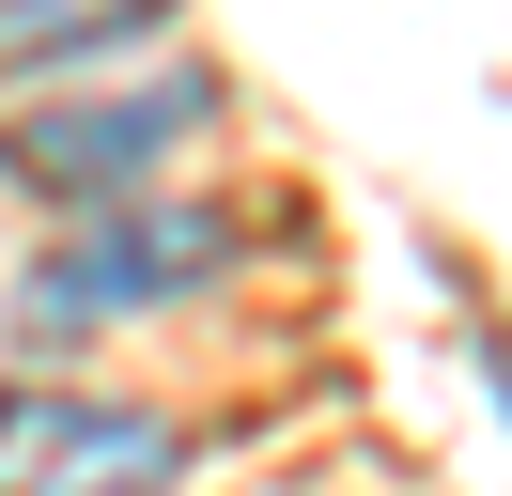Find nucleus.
Listing matches in <instances>:
<instances>
[{"label":"nucleus","mask_w":512,"mask_h":496,"mask_svg":"<svg viewBox=\"0 0 512 496\" xmlns=\"http://www.w3.org/2000/svg\"><path fill=\"white\" fill-rule=\"evenodd\" d=\"M171 0H0V78H47V62H94V47H140Z\"/></svg>","instance_id":"4"},{"label":"nucleus","mask_w":512,"mask_h":496,"mask_svg":"<svg viewBox=\"0 0 512 496\" xmlns=\"http://www.w3.org/2000/svg\"><path fill=\"white\" fill-rule=\"evenodd\" d=\"M171 481H187V419L47 388V372L0 388V496H171Z\"/></svg>","instance_id":"3"},{"label":"nucleus","mask_w":512,"mask_h":496,"mask_svg":"<svg viewBox=\"0 0 512 496\" xmlns=\"http://www.w3.org/2000/svg\"><path fill=\"white\" fill-rule=\"evenodd\" d=\"M218 248H233V217L218 202H109L94 233H63L32 279H16V326H125V310H171V295H202L218 279Z\"/></svg>","instance_id":"2"},{"label":"nucleus","mask_w":512,"mask_h":496,"mask_svg":"<svg viewBox=\"0 0 512 496\" xmlns=\"http://www.w3.org/2000/svg\"><path fill=\"white\" fill-rule=\"evenodd\" d=\"M202 109H218V78L202 62H156V78H63V93H32V109L0 124V171L16 186H47V202H125L140 171H171V155L202 140Z\"/></svg>","instance_id":"1"}]
</instances>
